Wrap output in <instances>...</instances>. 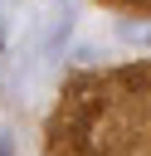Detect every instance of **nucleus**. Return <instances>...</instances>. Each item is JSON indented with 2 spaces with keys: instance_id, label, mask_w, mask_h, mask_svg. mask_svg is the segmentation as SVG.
<instances>
[{
  "instance_id": "nucleus-1",
  "label": "nucleus",
  "mask_w": 151,
  "mask_h": 156,
  "mask_svg": "<svg viewBox=\"0 0 151 156\" xmlns=\"http://www.w3.org/2000/svg\"><path fill=\"white\" fill-rule=\"evenodd\" d=\"M0 156H15V151H10V136H0Z\"/></svg>"
}]
</instances>
